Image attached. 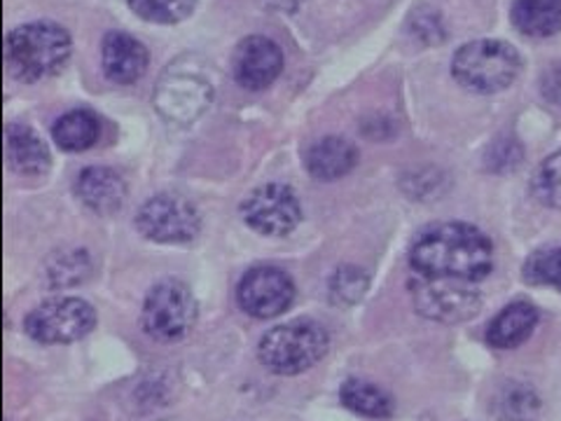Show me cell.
I'll return each instance as SVG.
<instances>
[{"instance_id":"cb8c5ba5","label":"cell","mask_w":561,"mask_h":421,"mask_svg":"<svg viewBox=\"0 0 561 421\" xmlns=\"http://www.w3.org/2000/svg\"><path fill=\"white\" fill-rule=\"evenodd\" d=\"M90 274V258L84 251H66L51 258L47 265V278L55 288H70Z\"/></svg>"},{"instance_id":"8992f818","label":"cell","mask_w":561,"mask_h":421,"mask_svg":"<svg viewBox=\"0 0 561 421\" xmlns=\"http://www.w3.org/2000/svg\"><path fill=\"white\" fill-rule=\"evenodd\" d=\"M24 328L41 344H70L96 328V311L80 297H57L28 311Z\"/></svg>"},{"instance_id":"9a60e30c","label":"cell","mask_w":561,"mask_h":421,"mask_svg":"<svg viewBox=\"0 0 561 421\" xmlns=\"http://www.w3.org/2000/svg\"><path fill=\"white\" fill-rule=\"evenodd\" d=\"M358 164V152L340 136L321 138L307 155V169L319 181H337Z\"/></svg>"},{"instance_id":"30bf717a","label":"cell","mask_w":561,"mask_h":421,"mask_svg":"<svg viewBox=\"0 0 561 421\" xmlns=\"http://www.w3.org/2000/svg\"><path fill=\"white\" fill-rule=\"evenodd\" d=\"M237 300L253 319H274L293 305L295 284L284 270L253 268L239 281Z\"/></svg>"},{"instance_id":"6da1fadb","label":"cell","mask_w":561,"mask_h":421,"mask_svg":"<svg viewBox=\"0 0 561 421\" xmlns=\"http://www.w3.org/2000/svg\"><path fill=\"white\" fill-rule=\"evenodd\" d=\"M410 265L419 276L480 281L494 268L489 237L468 223H435L410 246Z\"/></svg>"},{"instance_id":"277c9868","label":"cell","mask_w":561,"mask_h":421,"mask_svg":"<svg viewBox=\"0 0 561 421\" xmlns=\"http://www.w3.org/2000/svg\"><path fill=\"white\" fill-rule=\"evenodd\" d=\"M330 338L321 323L290 321L262 335L257 359L276 375H300L328 354Z\"/></svg>"},{"instance_id":"44dd1931","label":"cell","mask_w":561,"mask_h":421,"mask_svg":"<svg viewBox=\"0 0 561 421\" xmlns=\"http://www.w3.org/2000/svg\"><path fill=\"white\" fill-rule=\"evenodd\" d=\"M367 286H370V278L367 274L354 265H344L337 268L330 276L328 284V295L332 305L340 307H351L363 300V295L367 293Z\"/></svg>"},{"instance_id":"d4e9b609","label":"cell","mask_w":561,"mask_h":421,"mask_svg":"<svg viewBox=\"0 0 561 421\" xmlns=\"http://www.w3.org/2000/svg\"><path fill=\"white\" fill-rule=\"evenodd\" d=\"M534 195L550 208H561V150L538 167L534 175Z\"/></svg>"},{"instance_id":"7c38bea8","label":"cell","mask_w":561,"mask_h":421,"mask_svg":"<svg viewBox=\"0 0 561 421\" xmlns=\"http://www.w3.org/2000/svg\"><path fill=\"white\" fill-rule=\"evenodd\" d=\"M103 73L117 84H131L144 78L150 64L146 45L125 31H113L101 45Z\"/></svg>"},{"instance_id":"4fadbf2b","label":"cell","mask_w":561,"mask_h":421,"mask_svg":"<svg viewBox=\"0 0 561 421\" xmlns=\"http://www.w3.org/2000/svg\"><path fill=\"white\" fill-rule=\"evenodd\" d=\"M76 192L87 208H92L94 214L108 216L125 204L127 185L113 169L90 167L78 175Z\"/></svg>"},{"instance_id":"52a82bcc","label":"cell","mask_w":561,"mask_h":421,"mask_svg":"<svg viewBox=\"0 0 561 421\" xmlns=\"http://www.w3.org/2000/svg\"><path fill=\"white\" fill-rule=\"evenodd\" d=\"M414 307L421 316L440 323H463L476 319L482 307L480 293L461 278L419 276L410 284Z\"/></svg>"},{"instance_id":"3957f363","label":"cell","mask_w":561,"mask_h":421,"mask_svg":"<svg viewBox=\"0 0 561 421\" xmlns=\"http://www.w3.org/2000/svg\"><path fill=\"white\" fill-rule=\"evenodd\" d=\"M524 68L517 47L496 38L472 41L454 52L451 76L463 90L499 94L511 87Z\"/></svg>"},{"instance_id":"ba28073f","label":"cell","mask_w":561,"mask_h":421,"mask_svg":"<svg viewBox=\"0 0 561 421\" xmlns=\"http://www.w3.org/2000/svg\"><path fill=\"white\" fill-rule=\"evenodd\" d=\"M138 232L160 243H187L199 235V214L179 195H157L138 208Z\"/></svg>"},{"instance_id":"7a4b0ae2","label":"cell","mask_w":561,"mask_h":421,"mask_svg":"<svg viewBox=\"0 0 561 421\" xmlns=\"http://www.w3.org/2000/svg\"><path fill=\"white\" fill-rule=\"evenodd\" d=\"M70 52V33L55 22L22 24L10 31L5 41V61L12 78L28 84L61 73Z\"/></svg>"},{"instance_id":"d6986e66","label":"cell","mask_w":561,"mask_h":421,"mask_svg":"<svg viewBox=\"0 0 561 421\" xmlns=\"http://www.w3.org/2000/svg\"><path fill=\"white\" fill-rule=\"evenodd\" d=\"M540 408L542 402L534 386L522 382H505L491 400V410L501 421H536Z\"/></svg>"},{"instance_id":"9c48e42d","label":"cell","mask_w":561,"mask_h":421,"mask_svg":"<svg viewBox=\"0 0 561 421\" xmlns=\"http://www.w3.org/2000/svg\"><path fill=\"white\" fill-rule=\"evenodd\" d=\"M241 214L255 232L284 237L300 223L302 208L288 185L270 183L251 192V197L241 204Z\"/></svg>"},{"instance_id":"4316f807","label":"cell","mask_w":561,"mask_h":421,"mask_svg":"<svg viewBox=\"0 0 561 421\" xmlns=\"http://www.w3.org/2000/svg\"><path fill=\"white\" fill-rule=\"evenodd\" d=\"M540 94L550 105L561 111V64L550 66L546 73L540 76Z\"/></svg>"},{"instance_id":"8fae6325","label":"cell","mask_w":561,"mask_h":421,"mask_svg":"<svg viewBox=\"0 0 561 421\" xmlns=\"http://www.w3.org/2000/svg\"><path fill=\"white\" fill-rule=\"evenodd\" d=\"M234 78L241 87L251 92L267 90V87L280 76L284 70V55L280 47L265 38V35H249L243 38L232 57Z\"/></svg>"},{"instance_id":"83f0119b","label":"cell","mask_w":561,"mask_h":421,"mask_svg":"<svg viewBox=\"0 0 561 421\" xmlns=\"http://www.w3.org/2000/svg\"><path fill=\"white\" fill-rule=\"evenodd\" d=\"M171 421H175V419H171Z\"/></svg>"},{"instance_id":"5b68a950","label":"cell","mask_w":561,"mask_h":421,"mask_svg":"<svg viewBox=\"0 0 561 421\" xmlns=\"http://www.w3.org/2000/svg\"><path fill=\"white\" fill-rule=\"evenodd\" d=\"M197 321V300L179 278H167L152 286L146 297L140 323L146 335L160 344L185 340Z\"/></svg>"},{"instance_id":"e0dca14e","label":"cell","mask_w":561,"mask_h":421,"mask_svg":"<svg viewBox=\"0 0 561 421\" xmlns=\"http://www.w3.org/2000/svg\"><path fill=\"white\" fill-rule=\"evenodd\" d=\"M511 20L522 35L550 38L561 33V0H515Z\"/></svg>"},{"instance_id":"7402d4cb","label":"cell","mask_w":561,"mask_h":421,"mask_svg":"<svg viewBox=\"0 0 561 421\" xmlns=\"http://www.w3.org/2000/svg\"><path fill=\"white\" fill-rule=\"evenodd\" d=\"M131 12L150 24H179L195 12L197 0H127Z\"/></svg>"},{"instance_id":"ac0fdd59","label":"cell","mask_w":561,"mask_h":421,"mask_svg":"<svg viewBox=\"0 0 561 421\" xmlns=\"http://www.w3.org/2000/svg\"><path fill=\"white\" fill-rule=\"evenodd\" d=\"M51 136H55V144L61 150L80 152V150L92 148L99 140L101 120L87 109L68 111L55 122V127H51Z\"/></svg>"},{"instance_id":"2e32d148","label":"cell","mask_w":561,"mask_h":421,"mask_svg":"<svg viewBox=\"0 0 561 421\" xmlns=\"http://www.w3.org/2000/svg\"><path fill=\"white\" fill-rule=\"evenodd\" d=\"M5 150L10 164L26 175H38L49 167V150L43 138L26 125H8Z\"/></svg>"},{"instance_id":"5bb4252c","label":"cell","mask_w":561,"mask_h":421,"mask_svg":"<svg viewBox=\"0 0 561 421\" xmlns=\"http://www.w3.org/2000/svg\"><path fill=\"white\" fill-rule=\"evenodd\" d=\"M538 326V309L529 300H517L494 316L486 328V342L494 349H515L531 338Z\"/></svg>"},{"instance_id":"603a6c76","label":"cell","mask_w":561,"mask_h":421,"mask_svg":"<svg viewBox=\"0 0 561 421\" xmlns=\"http://www.w3.org/2000/svg\"><path fill=\"white\" fill-rule=\"evenodd\" d=\"M524 278L531 286H550L561 291V246H550L531 253L524 265Z\"/></svg>"},{"instance_id":"484cf974","label":"cell","mask_w":561,"mask_h":421,"mask_svg":"<svg viewBox=\"0 0 561 421\" xmlns=\"http://www.w3.org/2000/svg\"><path fill=\"white\" fill-rule=\"evenodd\" d=\"M412 29L421 41L431 45H437L445 38V24L440 20V14L433 10H419L412 16Z\"/></svg>"},{"instance_id":"ffe728a7","label":"cell","mask_w":561,"mask_h":421,"mask_svg":"<svg viewBox=\"0 0 561 421\" xmlns=\"http://www.w3.org/2000/svg\"><path fill=\"white\" fill-rule=\"evenodd\" d=\"M340 398L344 406L363 417L386 419L393 414V398L386 394L381 386L365 379H346L340 389Z\"/></svg>"}]
</instances>
